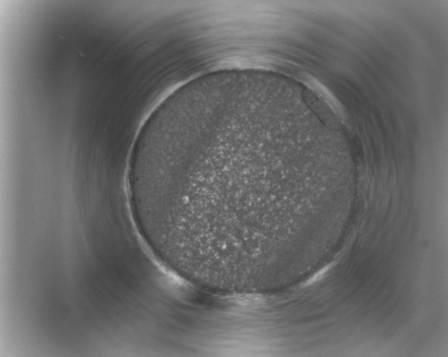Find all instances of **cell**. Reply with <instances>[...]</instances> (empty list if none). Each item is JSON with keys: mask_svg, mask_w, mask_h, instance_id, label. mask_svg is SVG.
<instances>
[{"mask_svg": "<svg viewBox=\"0 0 448 357\" xmlns=\"http://www.w3.org/2000/svg\"><path fill=\"white\" fill-rule=\"evenodd\" d=\"M279 126L230 117L195 128L142 156L145 196L163 234L226 264L284 248L291 186Z\"/></svg>", "mask_w": 448, "mask_h": 357, "instance_id": "cell-1", "label": "cell"}]
</instances>
